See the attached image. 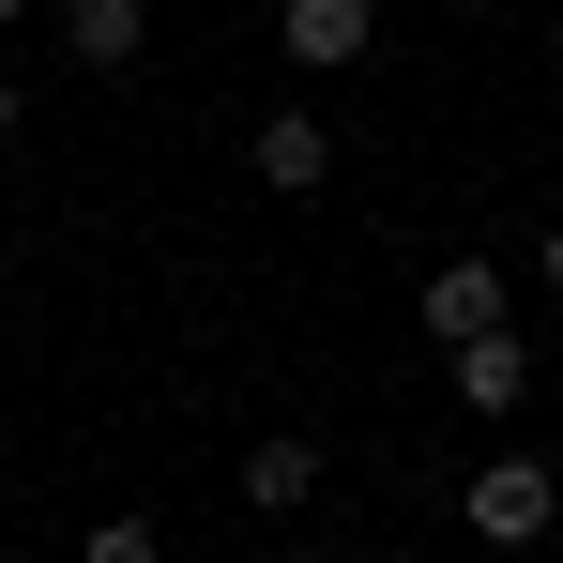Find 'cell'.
<instances>
[{"label": "cell", "mask_w": 563, "mask_h": 563, "mask_svg": "<svg viewBox=\"0 0 563 563\" xmlns=\"http://www.w3.org/2000/svg\"><path fill=\"white\" fill-rule=\"evenodd\" d=\"M457 518L487 533V549H533V533L563 518V472H549V457H487V472L457 487Z\"/></svg>", "instance_id": "obj_1"}, {"label": "cell", "mask_w": 563, "mask_h": 563, "mask_svg": "<svg viewBox=\"0 0 563 563\" xmlns=\"http://www.w3.org/2000/svg\"><path fill=\"white\" fill-rule=\"evenodd\" d=\"M275 46L305 62V77H351L380 46V0H275Z\"/></svg>", "instance_id": "obj_2"}, {"label": "cell", "mask_w": 563, "mask_h": 563, "mask_svg": "<svg viewBox=\"0 0 563 563\" xmlns=\"http://www.w3.org/2000/svg\"><path fill=\"white\" fill-rule=\"evenodd\" d=\"M244 168H260L275 198H320V184H335V122H320V107H275V122L244 137Z\"/></svg>", "instance_id": "obj_3"}, {"label": "cell", "mask_w": 563, "mask_h": 563, "mask_svg": "<svg viewBox=\"0 0 563 563\" xmlns=\"http://www.w3.org/2000/svg\"><path fill=\"white\" fill-rule=\"evenodd\" d=\"M442 380H457V411H518V396H533V335H518V320H503V335H457Z\"/></svg>", "instance_id": "obj_4"}, {"label": "cell", "mask_w": 563, "mask_h": 563, "mask_svg": "<svg viewBox=\"0 0 563 563\" xmlns=\"http://www.w3.org/2000/svg\"><path fill=\"white\" fill-rule=\"evenodd\" d=\"M137 46H153L137 0H62V62H77V77H137Z\"/></svg>", "instance_id": "obj_5"}, {"label": "cell", "mask_w": 563, "mask_h": 563, "mask_svg": "<svg viewBox=\"0 0 563 563\" xmlns=\"http://www.w3.org/2000/svg\"><path fill=\"white\" fill-rule=\"evenodd\" d=\"M244 503H260V518H305V503H320V442H305V427H260V442H244Z\"/></svg>", "instance_id": "obj_6"}, {"label": "cell", "mask_w": 563, "mask_h": 563, "mask_svg": "<svg viewBox=\"0 0 563 563\" xmlns=\"http://www.w3.org/2000/svg\"><path fill=\"white\" fill-rule=\"evenodd\" d=\"M411 305H427V335H442V351H457V335H503V275H487V260H442Z\"/></svg>", "instance_id": "obj_7"}, {"label": "cell", "mask_w": 563, "mask_h": 563, "mask_svg": "<svg viewBox=\"0 0 563 563\" xmlns=\"http://www.w3.org/2000/svg\"><path fill=\"white\" fill-rule=\"evenodd\" d=\"M77 563H168V533L153 518H107V533H77Z\"/></svg>", "instance_id": "obj_8"}, {"label": "cell", "mask_w": 563, "mask_h": 563, "mask_svg": "<svg viewBox=\"0 0 563 563\" xmlns=\"http://www.w3.org/2000/svg\"><path fill=\"white\" fill-rule=\"evenodd\" d=\"M549 289H563V213H549Z\"/></svg>", "instance_id": "obj_9"}, {"label": "cell", "mask_w": 563, "mask_h": 563, "mask_svg": "<svg viewBox=\"0 0 563 563\" xmlns=\"http://www.w3.org/2000/svg\"><path fill=\"white\" fill-rule=\"evenodd\" d=\"M0 137H15V77H0Z\"/></svg>", "instance_id": "obj_10"}, {"label": "cell", "mask_w": 563, "mask_h": 563, "mask_svg": "<svg viewBox=\"0 0 563 563\" xmlns=\"http://www.w3.org/2000/svg\"><path fill=\"white\" fill-rule=\"evenodd\" d=\"M289 563H351V549H289Z\"/></svg>", "instance_id": "obj_11"}, {"label": "cell", "mask_w": 563, "mask_h": 563, "mask_svg": "<svg viewBox=\"0 0 563 563\" xmlns=\"http://www.w3.org/2000/svg\"><path fill=\"white\" fill-rule=\"evenodd\" d=\"M15 15H31V0H0V31H15Z\"/></svg>", "instance_id": "obj_12"}]
</instances>
